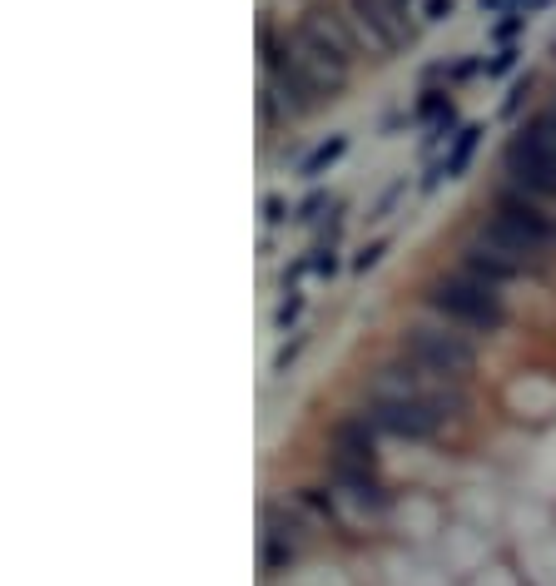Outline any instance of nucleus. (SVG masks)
Returning <instances> with one entry per match:
<instances>
[{"label":"nucleus","instance_id":"f257e3e1","mask_svg":"<svg viewBox=\"0 0 556 586\" xmlns=\"http://www.w3.org/2000/svg\"><path fill=\"white\" fill-rule=\"evenodd\" d=\"M358 413L383 433V438L398 442H417V447H432L447 433H457L472 413V388L462 383H442L432 373H417L413 363H403L398 353H388L368 383H363V403Z\"/></svg>","mask_w":556,"mask_h":586},{"label":"nucleus","instance_id":"f03ea898","mask_svg":"<svg viewBox=\"0 0 556 586\" xmlns=\"http://www.w3.org/2000/svg\"><path fill=\"white\" fill-rule=\"evenodd\" d=\"M293 40H298V50L308 55L318 85H323L333 100H343V90L353 85L358 65L368 60V50H363V40H358V30H353V20H348V5H343V0H308V5L293 15Z\"/></svg>","mask_w":556,"mask_h":586},{"label":"nucleus","instance_id":"7ed1b4c3","mask_svg":"<svg viewBox=\"0 0 556 586\" xmlns=\"http://www.w3.org/2000/svg\"><path fill=\"white\" fill-rule=\"evenodd\" d=\"M417 308L432 313V318H442V323H452V328H462V333H472L477 343L507 333V323H512L507 293L482 284V279H472L457 264H442V269H432L417 284Z\"/></svg>","mask_w":556,"mask_h":586},{"label":"nucleus","instance_id":"20e7f679","mask_svg":"<svg viewBox=\"0 0 556 586\" xmlns=\"http://www.w3.org/2000/svg\"><path fill=\"white\" fill-rule=\"evenodd\" d=\"M254 65H259V80L274 90L278 100L303 120V115H318L333 105V95L318 85L308 55L298 50L293 40V25H278L269 10H259V30H254Z\"/></svg>","mask_w":556,"mask_h":586},{"label":"nucleus","instance_id":"39448f33","mask_svg":"<svg viewBox=\"0 0 556 586\" xmlns=\"http://www.w3.org/2000/svg\"><path fill=\"white\" fill-rule=\"evenodd\" d=\"M393 353H398L403 363H413L417 373H432V378L462 383V388H472V378H477V368H482L477 338L462 333V328H452V323H442V318H432V313L408 318V323L393 333Z\"/></svg>","mask_w":556,"mask_h":586},{"label":"nucleus","instance_id":"423d86ee","mask_svg":"<svg viewBox=\"0 0 556 586\" xmlns=\"http://www.w3.org/2000/svg\"><path fill=\"white\" fill-rule=\"evenodd\" d=\"M472 224L497 234V239H507V244H517V249H527V254H537V259H547V264H556V199L527 194V189L497 179Z\"/></svg>","mask_w":556,"mask_h":586},{"label":"nucleus","instance_id":"0eeeda50","mask_svg":"<svg viewBox=\"0 0 556 586\" xmlns=\"http://www.w3.org/2000/svg\"><path fill=\"white\" fill-rule=\"evenodd\" d=\"M502 179L527 189V194L556 199V105L527 115L507 135V145H502Z\"/></svg>","mask_w":556,"mask_h":586},{"label":"nucleus","instance_id":"6e6552de","mask_svg":"<svg viewBox=\"0 0 556 586\" xmlns=\"http://www.w3.org/2000/svg\"><path fill=\"white\" fill-rule=\"evenodd\" d=\"M308 532H318V527L298 512V502L269 497V502L259 507V572H264V577L293 572L298 557H303V547H308Z\"/></svg>","mask_w":556,"mask_h":586},{"label":"nucleus","instance_id":"1a4fd4ad","mask_svg":"<svg viewBox=\"0 0 556 586\" xmlns=\"http://www.w3.org/2000/svg\"><path fill=\"white\" fill-rule=\"evenodd\" d=\"M343 5H348V20H353L368 60H393L422 35L413 10H403L393 0H343Z\"/></svg>","mask_w":556,"mask_h":586},{"label":"nucleus","instance_id":"9d476101","mask_svg":"<svg viewBox=\"0 0 556 586\" xmlns=\"http://www.w3.org/2000/svg\"><path fill=\"white\" fill-rule=\"evenodd\" d=\"M343 269V219H333V224H323V234L283 269V284L278 289H298V279H318V284H328L333 274Z\"/></svg>","mask_w":556,"mask_h":586},{"label":"nucleus","instance_id":"9b49d317","mask_svg":"<svg viewBox=\"0 0 556 586\" xmlns=\"http://www.w3.org/2000/svg\"><path fill=\"white\" fill-rule=\"evenodd\" d=\"M482 140H487V125H482V120H467V125L447 140V149L432 159V169H427V179H422L417 189H422V194H432V189H442V184H457V179L472 169V159H477Z\"/></svg>","mask_w":556,"mask_h":586},{"label":"nucleus","instance_id":"f8f14e48","mask_svg":"<svg viewBox=\"0 0 556 586\" xmlns=\"http://www.w3.org/2000/svg\"><path fill=\"white\" fill-rule=\"evenodd\" d=\"M413 125L417 130H427V149H447V140L462 130V120H457V105H452V90H437V85H422L413 100Z\"/></svg>","mask_w":556,"mask_h":586},{"label":"nucleus","instance_id":"ddd939ff","mask_svg":"<svg viewBox=\"0 0 556 586\" xmlns=\"http://www.w3.org/2000/svg\"><path fill=\"white\" fill-rule=\"evenodd\" d=\"M477 75H487V60L477 55V50H462V55H452V60H437V65H427V80L422 85H437V90H462L467 80H477Z\"/></svg>","mask_w":556,"mask_h":586},{"label":"nucleus","instance_id":"4468645a","mask_svg":"<svg viewBox=\"0 0 556 586\" xmlns=\"http://www.w3.org/2000/svg\"><path fill=\"white\" fill-rule=\"evenodd\" d=\"M348 145H353V140H348L343 130H338V135H328V140H318V145H313L308 154H303V159H298V179L318 184L323 174H333V169L343 164V154H348Z\"/></svg>","mask_w":556,"mask_h":586},{"label":"nucleus","instance_id":"2eb2a0df","mask_svg":"<svg viewBox=\"0 0 556 586\" xmlns=\"http://www.w3.org/2000/svg\"><path fill=\"white\" fill-rule=\"evenodd\" d=\"M328 219H343V199L328 194V189H308V194L293 204V224H298V229H313V224H328Z\"/></svg>","mask_w":556,"mask_h":586},{"label":"nucleus","instance_id":"dca6fc26","mask_svg":"<svg viewBox=\"0 0 556 586\" xmlns=\"http://www.w3.org/2000/svg\"><path fill=\"white\" fill-rule=\"evenodd\" d=\"M532 25V10L527 5H517V10H507V15H497V20H487V45L492 50H502V45H517V35Z\"/></svg>","mask_w":556,"mask_h":586},{"label":"nucleus","instance_id":"f3484780","mask_svg":"<svg viewBox=\"0 0 556 586\" xmlns=\"http://www.w3.org/2000/svg\"><path fill=\"white\" fill-rule=\"evenodd\" d=\"M303 313H308V293L303 289H278V303H274V333H298V323H303Z\"/></svg>","mask_w":556,"mask_h":586},{"label":"nucleus","instance_id":"a211bd4d","mask_svg":"<svg viewBox=\"0 0 556 586\" xmlns=\"http://www.w3.org/2000/svg\"><path fill=\"white\" fill-rule=\"evenodd\" d=\"M254 105H259V130H264V135H274V130H288V125L298 120V115H293V110H288V105L278 100V95L269 90V85H264V80H259V95H254Z\"/></svg>","mask_w":556,"mask_h":586},{"label":"nucleus","instance_id":"6ab92c4d","mask_svg":"<svg viewBox=\"0 0 556 586\" xmlns=\"http://www.w3.org/2000/svg\"><path fill=\"white\" fill-rule=\"evenodd\" d=\"M408 189H413V179H408V174H398V179H393V184H388V189H383V194L368 204V224H383V219H393V214H398V204L408 199Z\"/></svg>","mask_w":556,"mask_h":586},{"label":"nucleus","instance_id":"aec40b11","mask_svg":"<svg viewBox=\"0 0 556 586\" xmlns=\"http://www.w3.org/2000/svg\"><path fill=\"white\" fill-rule=\"evenodd\" d=\"M278 224H293V204H288L283 194H264V204H259V229H264V239L274 234Z\"/></svg>","mask_w":556,"mask_h":586},{"label":"nucleus","instance_id":"412c9836","mask_svg":"<svg viewBox=\"0 0 556 586\" xmlns=\"http://www.w3.org/2000/svg\"><path fill=\"white\" fill-rule=\"evenodd\" d=\"M308 343H313V333H303V328H298L293 338H283V343H278V353H274V373H293V363L303 358V348H308Z\"/></svg>","mask_w":556,"mask_h":586},{"label":"nucleus","instance_id":"4be33fe9","mask_svg":"<svg viewBox=\"0 0 556 586\" xmlns=\"http://www.w3.org/2000/svg\"><path fill=\"white\" fill-rule=\"evenodd\" d=\"M517 65H522V45H502V50H492V60H487V80L497 85V80L517 75Z\"/></svg>","mask_w":556,"mask_h":586},{"label":"nucleus","instance_id":"5701e85b","mask_svg":"<svg viewBox=\"0 0 556 586\" xmlns=\"http://www.w3.org/2000/svg\"><path fill=\"white\" fill-rule=\"evenodd\" d=\"M457 15V0H422L417 5V25L427 30V25H442V20H452Z\"/></svg>","mask_w":556,"mask_h":586},{"label":"nucleus","instance_id":"b1692460","mask_svg":"<svg viewBox=\"0 0 556 586\" xmlns=\"http://www.w3.org/2000/svg\"><path fill=\"white\" fill-rule=\"evenodd\" d=\"M383 254H388V239H373V244H363V249L353 254V269H358V274H373V269L383 264Z\"/></svg>","mask_w":556,"mask_h":586},{"label":"nucleus","instance_id":"393cba45","mask_svg":"<svg viewBox=\"0 0 556 586\" xmlns=\"http://www.w3.org/2000/svg\"><path fill=\"white\" fill-rule=\"evenodd\" d=\"M527 95H532V80H517V85H512V95H507V105H502V115H517Z\"/></svg>","mask_w":556,"mask_h":586},{"label":"nucleus","instance_id":"a878e982","mask_svg":"<svg viewBox=\"0 0 556 586\" xmlns=\"http://www.w3.org/2000/svg\"><path fill=\"white\" fill-rule=\"evenodd\" d=\"M393 5H403V10H413L417 15V5H422V0H393Z\"/></svg>","mask_w":556,"mask_h":586},{"label":"nucleus","instance_id":"bb28decb","mask_svg":"<svg viewBox=\"0 0 556 586\" xmlns=\"http://www.w3.org/2000/svg\"><path fill=\"white\" fill-rule=\"evenodd\" d=\"M507 5H527V10H537V0H507Z\"/></svg>","mask_w":556,"mask_h":586}]
</instances>
